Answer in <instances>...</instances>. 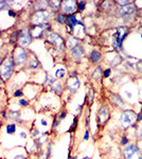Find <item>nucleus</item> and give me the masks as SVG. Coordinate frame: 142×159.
<instances>
[{
	"instance_id": "obj_1",
	"label": "nucleus",
	"mask_w": 142,
	"mask_h": 159,
	"mask_svg": "<svg viewBox=\"0 0 142 159\" xmlns=\"http://www.w3.org/2000/svg\"><path fill=\"white\" fill-rule=\"evenodd\" d=\"M15 66L16 65H15L13 56L3 59L1 65H0V78L2 80H9L11 75L13 74Z\"/></svg>"
},
{
	"instance_id": "obj_2",
	"label": "nucleus",
	"mask_w": 142,
	"mask_h": 159,
	"mask_svg": "<svg viewBox=\"0 0 142 159\" xmlns=\"http://www.w3.org/2000/svg\"><path fill=\"white\" fill-rule=\"evenodd\" d=\"M125 159H142V153L136 144H128L123 149Z\"/></svg>"
},
{
	"instance_id": "obj_3",
	"label": "nucleus",
	"mask_w": 142,
	"mask_h": 159,
	"mask_svg": "<svg viewBox=\"0 0 142 159\" xmlns=\"http://www.w3.org/2000/svg\"><path fill=\"white\" fill-rule=\"evenodd\" d=\"M135 120H137V116L133 110H124L121 115L120 122L123 128H127L128 126H131V124H133Z\"/></svg>"
},
{
	"instance_id": "obj_4",
	"label": "nucleus",
	"mask_w": 142,
	"mask_h": 159,
	"mask_svg": "<svg viewBox=\"0 0 142 159\" xmlns=\"http://www.w3.org/2000/svg\"><path fill=\"white\" fill-rule=\"evenodd\" d=\"M49 18V13L46 10H37V12H35L32 16V23L33 26H38L46 23L47 20Z\"/></svg>"
},
{
	"instance_id": "obj_5",
	"label": "nucleus",
	"mask_w": 142,
	"mask_h": 159,
	"mask_svg": "<svg viewBox=\"0 0 142 159\" xmlns=\"http://www.w3.org/2000/svg\"><path fill=\"white\" fill-rule=\"evenodd\" d=\"M14 62L16 66H22L27 61H28V54L25 49L22 48H17L14 52Z\"/></svg>"
},
{
	"instance_id": "obj_6",
	"label": "nucleus",
	"mask_w": 142,
	"mask_h": 159,
	"mask_svg": "<svg viewBox=\"0 0 142 159\" xmlns=\"http://www.w3.org/2000/svg\"><path fill=\"white\" fill-rule=\"evenodd\" d=\"M32 35H31L30 30H22L19 33V37H18V41L20 43L21 47H28L32 41Z\"/></svg>"
},
{
	"instance_id": "obj_7",
	"label": "nucleus",
	"mask_w": 142,
	"mask_h": 159,
	"mask_svg": "<svg viewBox=\"0 0 142 159\" xmlns=\"http://www.w3.org/2000/svg\"><path fill=\"white\" fill-rule=\"evenodd\" d=\"M48 40L57 49H63L65 46V39L60 36L57 33H50L48 36Z\"/></svg>"
},
{
	"instance_id": "obj_8",
	"label": "nucleus",
	"mask_w": 142,
	"mask_h": 159,
	"mask_svg": "<svg viewBox=\"0 0 142 159\" xmlns=\"http://www.w3.org/2000/svg\"><path fill=\"white\" fill-rule=\"evenodd\" d=\"M76 6H77V2L76 1H69V0H65V1H62L61 9L63 10L64 13L71 14V13H73V12L76 10Z\"/></svg>"
},
{
	"instance_id": "obj_9",
	"label": "nucleus",
	"mask_w": 142,
	"mask_h": 159,
	"mask_svg": "<svg viewBox=\"0 0 142 159\" xmlns=\"http://www.w3.org/2000/svg\"><path fill=\"white\" fill-rule=\"evenodd\" d=\"M81 86V82L77 79V77H70L69 80L67 81V88H68L71 92H76L77 89Z\"/></svg>"
},
{
	"instance_id": "obj_10",
	"label": "nucleus",
	"mask_w": 142,
	"mask_h": 159,
	"mask_svg": "<svg viewBox=\"0 0 142 159\" xmlns=\"http://www.w3.org/2000/svg\"><path fill=\"white\" fill-rule=\"evenodd\" d=\"M109 119V110L107 107H102L98 113V121L100 125H104Z\"/></svg>"
},
{
	"instance_id": "obj_11",
	"label": "nucleus",
	"mask_w": 142,
	"mask_h": 159,
	"mask_svg": "<svg viewBox=\"0 0 142 159\" xmlns=\"http://www.w3.org/2000/svg\"><path fill=\"white\" fill-rule=\"evenodd\" d=\"M135 13V5L134 4H126V5H122L120 6L119 11H118V15L121 16V17H124V16L131 15Z\"/></svg>"
},
{
	"instance_id": "obj_12",
	"label": "nucleus",
	"mask_w": 142,
	"mask_h": 159,
	"mask_svg": "<svg viewBox=\"0 0 142 159\" xmlns=\"http://www.w3.org/2000/svg\"><path fill=\"white\" fill-rule=\"evenodd\" d=\"M71 55H72L73 59H75L76 62L81 61V58L84 56V49H83V47L77 45L74 48H72L71 49Z\"/></svg>"
},
{
	"instance_id": "obj_13",
	"label": "nucleus",
	"mask_w": 142,
	"mask_h": 159,
	"mask_svg": "<svg viewBox=\"0 0 142 159\" xmlns=\"http://www.w3.org/2000/svg\"><path fill=\"white\" fill-rule=\"evenodd\" d=\"M66 23L68 25L69 29H70V31H71L70 33H72L74 26H76V25H81V26H83L82 21L76 20V18H75V16H74V15H68V16H67V17H66Z\"/></svg>"
},
{
	"instance_id": "obj_14",
	"label": "nucleus",
	"mask_w": 142,
	"mask_h": 159,
	"mask_svg": "<svg viewBox=\"0 0 142 159\" xmlns=\"http://www.w3.org/2000/svg\"><path fill=\"white\" fill-rule=\"evenodd\" d=\"M90 61L93 64H98L101 61V53L97 50H93L91 53H90Z\"/></svg>"
},
{
	"instance_id": "obj_15",
	"label": "nucleus",
	"mask_w": 142,
	"mask_h": 159,
	"mask_svg": "<svg viewBox=\"0 0 142 159\" xmlns=\"http://www.w3.org/2000/svg\"><path fill=\"white\" fill-rule=\"evenodd\" d=\"M20 111L18 110H11L10 111V119L14 122H20Z\"/></svg>"
},
{
	"instance_id": "obj_16",
	"label": "nucleus",
	"mask_w": 142,
	"mask_h": 159,
	"mask_svg": "<svg viewBox=\"0 0 142 159\" xmlns=\"http://www.w3.org/2000/svg\"><path fill=\"white\" fill-rule=\"evenodd\" d=\"M52 90L55 91L57 94H61L62 93V91H63V87H62V84L60 82H54L53 84H52Z\"/></svg>"
},
{
	"instance_id": "obj_17",
	"label": "nucleus",
	"mask_w": 142,
	"mask_h": 159,
	"mask_svg": "<svg viewBox=\"0 0 142 159\" xmlns=\"http://www.w3.org/2000/svg\"><path fill=\"white\" fill-rule=\"evenodd\" d=\"M48 3L50 5H52L51 7L54 12H57L62 6V1H48Z\"/></svg>"
},
{
	"instance_id": "obj_18",
	"label": "nucleus",
	"mask_w": 142,
	"mask_h": 159,
	"mask_svg": "<svg viewBox=\"0 0 142 159\" xmlns=\"http://www.w3.org/2000/svg\"><path fill=\"white\" fill-rule=\"evenodd\" d=\"M112 103H115V104L118 105V106H123L124 105V102L122 101V99L118 94H113L112 95Z\"/></svg>"
},
{
	"instance_id": "obj_19",
	"label": "nucleus",
	"mask_w": 142,
	"mask_h": 159,
	"mask_svg": "<svg viewBox=\"0 0 142 159\" xmlns=\"http://www.w3.org/2000/svg\"><path fill=\"white\" fill-rule=\"evenodd\" d=\"M16 132V125L14 123H10V124L6 125V133L9 135H13Z\"/></svg>"
},
{
	"instance_id": "obj_20",
	"label": "nucleus",
	"mask_w": 142,
	"mask_h": 159,
	"mask_svg": "<svg viewBox=\"0 0 142 159\" xmlns=\"http://www.w3.org/2000/svg\"><path fill=\"white\" fill-rule=\"evenodd\" d=\"M39 66V63L36 58H33V59H31V61L29 62V68L30 69H35V68H37V67Z\"/></svg>"
},
{
	"instance_id": "obj_21",
	"label": "nucleus",
	"mask_w": 142,
	"mask_h": 159,
	"mask_svg": "<svg viewBox=\"0 0 142 159\" xmlns=\"http://www.w3.org/2000/svg\"><path fill=\"white\" fill-rule=\"evenodd\" d=\"M101 74H102V71H101V67L99 66L97 67V69L93 71V73H92V77L93 79H96V80H99L101 78Z\"/></svg>"
},
{
	"instance_id": "obj_22",
	"label": "nucleus",
	"mask_w": 142,
	"mask_h": 159,
	"mask_svg": "<svg viewBox=\"0 0 142 159\" xmlns=\"http://www.w3.org/2000/svg\"><path fill=\"white\" fill-rule=\"evenodd\" d=\"M54 77H55V78H57V79H62V78H64V77H65V69H63V68L57 69V70H56V72H55V74H54Z\"/></svg>"
},
{
	"instance_id": "obj_23",
	"label": "nucleus",
	"mask_w": 142,
	"mask_h": 159,
	"mask_svg": "<svg viewBox=\"0 0 142 159\" xmlns=\"http://www.w3.org/2000/svg\"><path fill=\"white\" fill-rule=\"evenodd\" d=\"M56 19H57L58 23H65L66 22V17H65V15H63V14H58Z\"/></svg>"
},
{
	"instance_id": "obj_24",
	"label": "nucleus",
	"mask_w": 142,
	"mask_h": 159,
	"mask_svg": "<svg viewBox=\"0 0 142 159\" xmlns=\"http://www.w3.org/2000/svg\"><path fill=\"white\" fill-rule=\"evenodd\" d=\"M18 104L20 105V106H22V107H26V106L29 105V102H28L27 100H25V99H19V100H18Z\"/></svg>"
},
{
	"instance_id": "obj_25",
	"label": "nucleus",
	"mask_w": 142,
	"mask_h": 159,
	"mask_svg": "<svg viewBox=\"0 0 142 159\" xmlns=\"http://www.w3.org/2000/svg\"><path fill=\"white\" fill-rule=\"evenodd\" d=\"M85 5H86V1H80V2H77V9L78 11H83L85 9Z\"/></svg>"
},
{
	"instance_id": "obj_26",
	"label": "nucleus",
	"mask_w": 142,
	"mask_h": 159,
	"mask_svg": "<svg viewBox=\"0 0 142 159\" xmlns=\"http://www.w3.org/2000/svg\"><path fill=\"white\" fill-rule=\"evenodd\" d=\"M23 95V92L20 90V89H18V90H16L15 92L13 93V97L14 98H20V97H22Z\"/></svg>"
},
{
	"instance_id": "obj_27",
	"label": "nucleus",
	"mask_w": 142,
	"mask_h": 159,
	"mask_svg": "<svg viewBox=\"0 0 142 159\" xmlns=\"http://www.w3.org/2000/svg\"><path fill=\"white\" fill-rule=\"evenodd\" d=\"M76 124H77V119L75 118L74 119V121H73V124H72V127H71V128L69 129V132H73L74 129L76 128Z\"/></svg>"
},
{
	"instance_id": "obj_28",
	"label": "nucleus",
	"mask_w": 142,
	"mask_h": 159,
	"mask_svg": "<svg viewBox=\"0 0 142 159\" xmlns=\"http://www.w3.org/2000/svg\"><path fill=\"white\" fill-rule=\"evenodd\" d=\"M7 1H0V11L1 10H4L6 7V4H7Z\"/></svg>"
},
{
	"instance_id": "obj_29",
	"label": "nucleus",
	"mask_w": 142,
	"mask_h": 159,
	"mask_svg": "<svg viewBox=\"0 0 142 159\" xmlns=\"http://www.w3.org/2000/svg\"><path fill=\"white\" fill-rule=\"evenodd\" d=\"M110 72H111V70H110V69H106L104 72H103V77H104V78H108L109 74H110Z\"/></svg>"
},
{
	"instance_id": "obj_30",
	"label": "nucleus",
	"mask_w": 142,
	"mask_h": 159,
	"mask_svg": "<svg viewBox=\"0 0 142 159\" xmlns=\"http://www.w3.org/2000/svg\"><path fill=\"white\" fill-rule=\"evenodd\" d=\"M38 135H39V130H38L37 128H35L34 132L32 133V137H33V138H36V137H38Z\"/></svg>"
},
{
	"instance_id": "obj_31",
	"label": "nucleus",
	"mask_w": 142,
	"mask_h": 159,
	"mask_svg": "<svg viewBox=\"0 0 142 159\" xmlns=\"http://www.w3.org/2000/svg\"><path fill=\"white\" fill-rule=\"evenodd\" d=\"M67 116V113L66 111H63V113L60 115V118H58V120H63V119H65Z\"/></svg>"
},
{
	"instance_id": "obj_32",
	"label": "nucleus",
	"mask_w": 142,
	"mask_h": 159,
	"mask_svg": "<svg viewBox=\"0 0 142 159\" xmlns=\"http://www.w3.org/2000/svg\"><path fill=\"white\" fill-rule=\"evenodd\" d=\"M7 14H9V16H11V17H16V13H15L14 11H12V10H9Z\"/></svg>"
},
{
	"instance_id": "obj_33",
	"label": "nucleus",
	"mask_w": 142,
	"mask_h": 159,
	"mask_svg": "<svg viewBox=\"0 0 142 159\" xmlns=\"http://www.w3.org/2000/svg\"><path fill=\"white\" fill-rule=\"evenodd\" d=\"M127 142H128V139L126 137H123L121 139V144H127Z\"/></svg>"
},
{
	"instance_id": "obj_34",
	"label": "nucleus",
	"mask_w": 142,
	"mask_h": 159,
	"mask_svg": "<svg viewBox=\"0 0 142 159\" xmlns=\"http://www.w3.org/2000/svg\"><path fill=\"white\" fill-rule=\"evenodd\" d=\"M60 121L61 120H56V121H55V123H53V128H55V127L58 126V124H60Z\"/></svg>"
},
{
	"instance_id": "obj_35",
	"label": "nucleus",
	"mask_w": 142,
	"mask_h": 159,
	"mask_svg": "<svg viewBox=\"0 0 142 159\" xmlns=\"http://www.w3.org/2000/svg\"><path fill=\"white\" fill-rule=\"evenodd\" d=\"M88 139H89V133L86 132L85 133V136H84V140H88Z\"/></svg>"
},
{
	"instance_id": "obj_36",
	"label": "nucleus",
	"mask_w": 142,
	"mask_h": 159,
	"mask_svg": "<svg viewBox=\"0 0 142 159\" xmlns=\"http://www.w3.org/2000/svg\"><path fill=\"white\" fill-rule=\"evenodd\" d=\"M138 136H139L140 138H142V127H140L139 130H138Z\"/></svg>"
},
{
	"instance_id": "obj_37",
	"label": "nucleus",
	"mask_w": 142,
	"mask_h": 159,
	"mask_svg": "<svg viewBox=\"0 0 142 159\" xmlns=\"http://www.w3.org/2000/svg\"><path fill=\"white\" fill-rule=\"evenodd\" d=\"M142 120V114H140L139 116H137V121H141Z\"/></svg>"
},
{
	"instance_id": "obj_38",
	"label": "nucleus",
	"mask_w": 142,
	"mask_h": 159,
	"mask_svg": "<svg viewBox=\"0 0 142 159\" xmlns=\"http://www.w3.org/2000/svg\"><path fill=\"white\" fill-rule=\"evenodd\" d=\"M41 124L44 125V126H47V121H45L44 119H42V120H41Z\"/></svg>"
},
{
	"instance_id": "obj_39",
	"label": "nucleus",
	"mask_w": 142,
	"mask_h": 159,
	"mask_svg": "<svg viewBox=\"0 0 142 159\" xmlns=\"http://www.w3.org/2000/svg\"><path fill=\"white\" fill-rule=\"evenodd\" d=\"M1 115H2V117L4 118V119L6 118V113H5V111H2V114H1Z\"/></svg>"
},
{
	"instance_id": "obj_40",
	"label": "nucleus",
	"mask_w": 142,
	"mask_h": 159,
	"mask_svg": "<svg viewBox=\"0 0 142 159\" xmlns=\"http://www.w3.org/2000/svg\"><path fill=\"white\" fill-rule=\"evenodd\" d=\"M20 136H21L22 138H26V137H27V135H26L25 133H21V135H20Z\"/></svg>"
},
{
	"instance_id": "obj_41",
	"label": "nucleus",
	"mask_w": 142,
	"mask_h": 159,
	"mask_svg": "<svg viewBox=\"0 0 142 159\" xmlns=\"http://www.w3.org/2000/svg\"><path fill=\"white\" fill-rule=\"evenodd\" d=\"M83 159H91V158H90V157H84Z\"/></svg>"
},
{
	"instance_id": "obj_42",
	"label": "nucleus",
	"mask_w": 142,
	"mask_h": 159,
	"mask_svg": "<svg viewBox=\"0 0 142 159\" xmlns=\"http://www.w3.org/2000/svg\"><path fill=\"white\" fill-rule=\"evenodd\" d=\"M2 61H3V59H2V58H0V65H1V63H2Z\"/></svg>"
},
{
	"instance_id": "obj_43",
	"label": "nucleus",
	"mask_w": 142,
	"mask_h": 159,
	"mask_svg": "<svg viewBox=\"0 0 142 159\" xmlns=\"http://www.w3.org/2000/svg\"><path fill=\"white\" fill-rule=\"evenodd\" d=\"M72 159H77V157H76V156H74V157H72Z\"/></svg>"
},
{
	"instance_id": "obj_44",
	"label": "nucleus",
	"mask_w": 142,
	"mask_h": 159,
	"mask_svg": "<svg viewBox=\"0 0 142 159\" xmlns=\"http://www.w3.org/2000/svg\"><path fill=\"white\" fill-rule=\"evenodd\" d=\"M0 36H1V32H0Z\"/></svg>"
}]
</instances>
